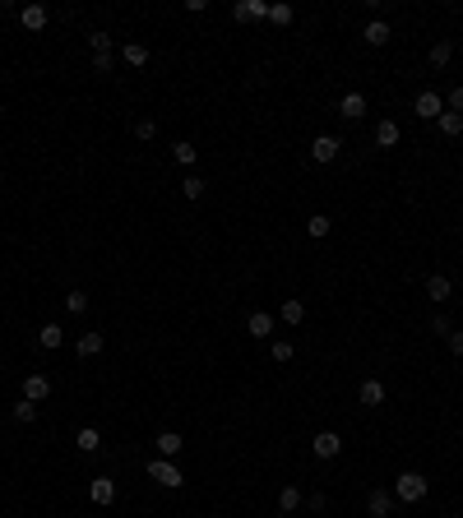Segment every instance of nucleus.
<instances>
[{"mask_svg":"<svg viewBox=\"0 0 463 518\" xmlns=\"http://www.w3.org/2000/svg\"><path fill=\"white\" fill-rule=\"evenodd\" d=\"M426 490H431V481H426L422 472H399L394 477V500H403V504L426 500Z\"/></svg>","mask_w":463,"mask_h":518,"instance_id":"obj_1","label":"nucleus"},{"mask_svg":"<svg viewBox=\"0 0 463 518\" xmlns=\"http://www.w3.org/2000/svg\"><path fill=\"white\" fill-rule=\"evenodd\" d=\"M149 481H158V486H167V490L185 486L181 468H176V463H171V458H153V463H149Z\"/></svg>","mask_w":463,"mask_h":518,"instance_id":"obj_2","label":"nucleus"},{"mask_svg":"<svg viewBox=\"0 0 463 518\" xmlns=\"http://www.w3.org/2000/svg\"><path fill=\"white\" fill-rule=\"evenodd\" d=\"M413 111H417V121H440L445 97H440V93H431V88H422V93H417V102H413Z\"/></svg>","mask_w":463,"mask_h":518,"instance_id":"obj_3","label":"nucleus"},{"mask_svg":"<svg viewBox=\"0 0 463 518\" xmlns=\"http://www.w3.org/2000/svg\"><path fill=\"white\" fill-rule=\"evenodd\" d=\"M310 454L324 458V463H329V458H339L343 454V435H339V430H320V435L310 440Z\"/></svg>","mask_w":463,"mask_h":518,"instance_id":"obj_4","label":"nucleus"},{"mask_svg":"<svg viewBox=\"0 0 463 518\" xmlns=\"http://www.w3.org/2000/svg\"><path fill=\"white\" fill-rule=\"evenodd\" d=\"M232 19H236V23H255V19H269V0H241V5H232Z\"/></svg>","mask_w":463,"mask_h":518,"instance_id":"obj_5","label":"nucleus"},{"mask_svg":"<svg viewBox=\"0 0 463 518\" xmlns=\"http://www.w3.org/2000/svg\"><path fill=\"white\" fill-rule=\"evenodd\" d=\"M339 153H343V144L334 135H315L310 139V157H315V162H334Z\"/></svg>","mask_w":463,"mask_h":518,"instance_id":"obj_6","label":"nucleus"},{"mask_svg":"<svg viewBox=\"0 0 463 518\" xmlns=\"http://www.w3.org/2000/svg\"><path fill=\"white\" fill-rule=\"evenodd\" d=\"M246 334L250 338H269L274 334V315H269V310H250L246 315Z\"/></svg>","mask_w":463,"mask_h":518,"instance_id":"obj_7","label":"nucleus"},{"mask_svg":"<svg viewBox=\"0 0 463 518\" xmlns=\"http://www.w3.org/2000/svg\"><path fill=\"white\" fill-rule=\"evenodd\" d=\"M23 398H28V403L51 398V380H46V375H23Z\"/></svg>","mask_w":463,"mask_h":518,"instance_id":"obj_8","label":"nucleus"},{"mask_svg":"<svg viewBox=\"0 0 463 518\" xmlns=\"http://www.w3.org/2000/svg\"><path fill=\"white\" fill-rule=\"evenodd\" d=\"M339 116L361 121V116H366V97H361V93H343V97H339Z\"/></svg>","mask_w":463,"mask_h":518,"instance_id":"obj_9","label":"nucleus"},{"mask_svg":"<svg viewBox=\"0 0 463 518\" xmlns=\"http://www.w3.org/2000/svg\"><path fill=\"white\" fill-rule=\"evenodd\" d=\"M366 509H370L375 518H389V514H394V490H370V495H366Z\"/></svg>","mask_w":463,"mask_h":518,"instance_id":"obj_10","label":"nucleus"},{"mask_svg":"<svg viewBox=\"0 0 463 518\" xmlns=\"http://www.w3.org/2000/svg\"><path fill=\"white\" fill-rule=\"evenodd\" d=\"M19 23L28 32H42L46 28V5H23V10H19Z\"/></svg>","mask_w":463,"mask_h":518,"instance_id":"obj_11","label":"nucleus"},{"mask_svg":"<svg viewBox=\"0 0 463 518\" xmlns=\"http://www.w3.org/2000/svg\"><path fill=\"white\" fill-rule=\"evenodd\" d=\"M121 61L130 65V70H144V65H149V46L144 42H121Z\"/></svg>","mask_w":463,"mask_h":518,"instance_id":"obj_12","label":"nucleus"},{"mask_svg":"<svg viewBox=\"0 0 463 518\" xmlns=\"http://www.w3.org/2000/svg\"><path fill=\"white\" fill-rule=\"evenodd\" d=\"M102 347H107V338H102V334H79V343H75L79 361H88V356H97Z\"/></svg>","mask_w":463,"mask_h":518,"instance_id":"obj_13","label":"nucleus"},{"mask_svg":"<svg viewBox=\"0 0 463 518\" xmlns=\"http://www.w3.org/2000/svg\"><path fill=\"white\" fill-rule=\"evenodd\" d=\"M181 449H185V440L176 430H158V458H176Z\"/></svg>","mask_w":463,"mask_h":518,"instance_id":"obj_14","label":"nucleus"},{"mask_svg":"<svg viewBox=\"0 0 463 518\" xmlns=\"http://www.w3.org/2000/svg\"><path fill=\"white\" fill-rule=\"evenodd\" d=\"M88 495H93V504H111L116 500V481H111V477H93Z\"/></svg>","mask_w":463,"mask_h":518,"instance_id":"obj_15","label":"nucleus"},{"mask_svg":"<svg viewBox=\"0 0 463 518\" xmlns=\"http://www.w3.org/2000/svg\"><path fill=\"white\" fill-rule=\"evenodd\" d=\"M426 296H431V301H449V296H454V282H449L445 274H431L426 278Z\"/></svg>","mask_w":463,"mask_h":518,"instance_id":"obj_16","label":"nucleus"},{"mask_svg":"<svg viewBox=\"0 0 463 518\" xmlns=\"http://www.w3.org/2000/svg\"><path fill=\"white\" fill-rule=\"evenodd\" d=\"M357 398H361V407H380V403H385V384H380V380H366L361 389H357Z\"/></svg>","mask_w":463,"mask_h":518,"instance_id":"obj_17","label":"nucleus"},{"mask_svg":"<svg viewBox=\"0 0 463 518\" xmlns=\"http://www.w3.org/2000/svg\"><path fill=\"white\" fill-rule=\"evenodd\" d=\"M278 320H283V324H292V329H296V324L306 320V305L296 301V296H287V301H283V310H278Z\"/></svg>","mask_w":463,"mask_h":518,"instance_id":"obj_18","label":"nucleus"},{"mask_svg":"<svg viewBox=\"0 0 463 518\" xmlns=\"http://www.w3.org/2000/svg\"><path fill=\"white\" fill-rule=\"evenodd\" d=\"M37 343H42L46 352H56L65 343V329H61V324H42V329H37Z\"/></svg>","mask_w":463,"mask_h":518,"instance_id":"obj_19","label":"nucleus"},{"mask_svg":"<svg viewBox=\"0 0 463 518\" xmlns=\"http://www.w3.org/2000/svg\"><path fill=\"white\" fill-rule=\"evenodd\" d=\"M394 144H399V125L380 121V125H375V148H394Z\"/></svg>","mask_w":463,"mask_h":518,"instance_id":"obj_20","label":"nucleus"},{"mask_svg":"<svg viewBox=\"0 0 463 518\" xmlns=\"http://www.w3.org/2000/svg\"><path fill=\"white\" fill-rule=\"evenodd\" d=\"M361 37H366L370 46H385V42H389V23H385V19H370V23H366V32H361Z\"/></svg>","mask_w":463,"mask_h":518,"instance_id":"obj_21","label":"nucleus"},{"mask_svg":"<svg viewBox=\"0 0 463 518\" xmlns=\"http://www.w3.org/2000/svg\"><path fill=\"white\" fill-rule=\"evenodd\" d=\"M75 444L84 449V454H97V449H102V435H97V426H84V430L75 435Z\"/></svg>","mask_w":463,"mask_h":518,"instance_id":"obj_22","label":"nucleus"},{"mask_svg":"<svg viewBox=\"0 0 463 518\" xmlns=\"http://www.w3.org/2000/svg\"><path fill=\"white\" fill-rule=\"evenodd\" d=\"M435 125H440V135H445V139H459L463 135V116H454V111H440V121H435Z\"/></svg>","mask_w":463,"mask_h":518,"instance_id":"obj_23","label":"nucleus"},{"mask_svg":"<svg viewBox=\"0 0 463 518\" xmlns=\"http://www.w3.org/2000/svg\"><path fill=\"white\" fill-rule=\"evenodd\" d=\"M195 144H190V139H181V144H171V157H176V162H181V167H195Z\"/></svg>","mask_w":463,"mask_h":518,"instance_id":"obj_24","label":"nucleus"},{"mask_svg":"<svg viewBox=\"0 0 463 518\" xmlns=\"http://www.w3.org/2000/svg\"><path fill=\"white\" fill-rule=\"evenodd\" d=\"M278 509H283V514L301 509V490H296V486H283V490H278Z\"/></svg>","mask_w":463,"mask_h":518,"instance_id":"obj_25","label":"nucleus"},{"mask_svg":"<svg viewBox=\"0 0 463 518\" xmlns=\"http://www.w3.org/2000/svg\"><path fill=\"white\" fill-rule=\"evenodd\" d=\"M329 227H334V222H329L324 213H310V218H306V236H315V241H320V236H329Z\"/></svg>","mask_w":463,"mask_h":518,"instance_id":"obj_26","label":"nucleus"},{"mask_svg":"<svg viewBox=\"0 0 463 518\" xmlns=\"http://www.w3.org/2000/svg\"><path fill=\"white\" fill-rule=\"evenodd\" d=\"M269 356H274L278 366H287V361H292V343H287V338H274V343H269Z\"/></svg>","mask_w":463,"mask_h":518,"instance_id":"obj_27","label":"nucleus"},{"mask_svg":"<svg viewBox=\"0 0 463 518\" xmlns=\"http://www.w3.org/2000/svg\"><path fill=\"white\" fill-rule=\"evenodd\" d=\"M449 56H454V42H435L431 46V70H445Z\"/></svg>","mask_w":463,"mask_h":518,"instance_id":"obj_28","label":"nucleus"},{"mask_svg":"<svg viewBox=\"0 0 463 518\" xmlns=\"http://www.w3.org/2000/svg\"><path fill=\"white\" fill-rule=\"evenodd\" d=\"M15 421H19V426H28V421H37V403H28V398H19V403H15Z\"/></svg>","mask_w":463,"mask_h":518,"instance_id":"obj_29","label":"nucleus"},{"mask_svg":"<svg viewBox=\"0 0 463 518\" xmlns=\"http://www.w3.org/2000/svg\"><path fill=\"white\" fill-rule=\"evenodd\" d=\"M88 46H93V56H102V51H111V32L93 28V32H88Z\"/></svg>","mask_w":463,"mask_h":518,"instance_id":"obj_30","label":"nucleus"},{"mask_svg":"<svg viewBox=\"0 0 463 518\" xmlns=\"http://www.w3.org/2000/svg\"><path fill=\"white\" fill-rule=\"evenodd\" d=\"M269 23L287 28V23H292V5H269Z\"/></svg>","mask_w":463,"mask_h":518,"instance_id":"obj_31","label":"nucleus"},{"mask_svg":"<svg viewBox=\"0 0 463 518\" xmlns=\"http://www.w3.org/2000/svg\"><path fill=\"white\" fill-rule=\"evenodd\" d=\"M445 111H454V116H463V84H454L445 97Z\"/></svg>","mask_w":463,"mask_h":518,"instance_id":"obj_32","label":"nucleus"},{"mask_svg":"<svg viewBox=\"0 0 463 518\" xmlns=\"http://www.w3.org/2000/svg\"><path fill=\"white\" fill-rule=\"evenodd\" d=\"M65 310H70V315H84V310H88V296H84V291H70V296H65Z\"/></svg>","mask_w":463,"mask_h":518,"instance_id":"obj_33","label":"nucleus"},{"mask_svg":"<svg viewBox=\"0 0 463 518\" xmlns=\"http://www.w3.org/2000/svg\"><path fill=\"white\" fill-rule=\"evenodd\" d=\"M181 195H185V199H200V195H204V181H200V176H185V181H181Z\"/></svg>","mask_w":463,"mask_h":518,"instance_id":"obj_34","label":"nucleus"},{"mask_svg":"<svg viewBox=\"0 0 463 518\" xmlns=\"http://www.w3.org/2000/svg\"><path fill=\"white\" fill-rule=\"evenodd\" d=\"M93 70H97V75H111V70H116V56H111V51L93 56Z\"/></svg>","mask_w":463,"mask_h":518,"instance_id":"obj_35","label":"nucleus"},{"mask_svg":"<svg viewBox=\"0 0 463 518\" xmlns=\"http://www.w3.org/2000/svg\"><path fill=\"white\" fill-rule=\"evenodd\" d=\"M153 135H158V121H149V116L135 121V139H153Z\"/></svg>","mask_w":463,"mask_h":518,"instance_id":"obj_36","label":"nucleus"},{"mask_svg":"<svg viewBox=\"0 0 463 518\" xmlns=\"http://www.w3.org/2000/svg\"><path fill=\"white\" fill-rule=\"evenodd\" d=\"M445 347L454 352V356H463V329H449V334H445Z\"/></svg>","mask_w":463,"mask_h":518,"instance_id":"obj_37","label":"nucleus"},{"mask_svg":"<svg viewBox=\"0 0 463 518\" xmlns=\"http://www.w3.org/2000/svg\"><path fill=\"white\" fill-rule=\"evenodd\" d=\"M431 329H435V334H440V338H445V334H449V329H454V324H449V320H445V315H435V320H431Z\"/></svg>","mask_w":463,"mask_h":518,"instance_id":"obj_38","label":"nucleus"},{"mask_svg":"<svg viewBox=\"0 0 463 518\" xmlns=\"http://www.w3.org/2000/svg\"><path fill=\"white\" fill-rule=\"evenodd\" d=\"M306 504L315 509V514H324V495H320V490H310V495H306Z\"/></svg>","mask_w":463,"mask_h":518,"instance_id":"obj_39","label":"nucleus"}]
</instances>
